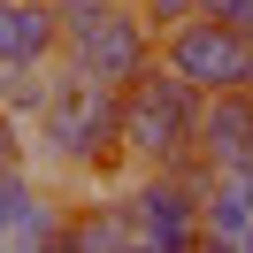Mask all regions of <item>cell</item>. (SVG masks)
I'll use <instances>...</instances> for the list:
<instances>
[{"label": "cell", "instance_id": "4fadbf2b", "mask_svg": "<svg viewBox=\"0 0 253 253\" xmlns=\"http://www.w3.org/2000/svg\"><path fill=\"white\" fill-rule=\"evenodd\" d=\"M62 8V23H77V16H100V8H115V0H54Z\"/></svg>", "mask_w": 253, "mask_h": 253}, {"label": "cell", "instance_id": "8fae6325", "mask_svg": "<svg viewBox=\"0 0 253 253\" xmlns=\"http://www.w3.org/2000/svg\"><path fill=\"white\" fill-rule=\"evenodd\" d=\"M138 8H146V16H154V23H161V31H169V23H184V16H200L207 0H138Z\"/></svg>", "mask_w": 253, "mask_h": 253}, {"label": "cell", "instance_id": "6da1fadb", "mask_svg": "<svg viewBox=\"0 0 253 253\" xmlns=\"http://www.w3.org/2000/svg\"><path fill=\"white\" fill-rule=\"evenodd\" d=\"M31 154L46 176H69L84 192H115V169H130V100L123 84H100L84 69H54V100L31 115Z\"/></svg>", "mask_w": 253, "mask_h": 253}, {"label": "cell", "instance_id": "30bf717a", "mask_svg": "<svg viewBox=\"0 0 253 253\" xmlns=\"http://www.w3.org/2000/svg\"><path fill=\"white\" fill-rule=\"evenodd\" d=\"M16 161H31V123L16 108H0V169H16Z\"/></svg>", "mask_w": 253, "mask_h": 253}, {"label": "cell", "instance_id": "3957f363", "mask_svg": "<svg viewBox=\"0 0 253 253\" xmlns=\"http://www.w3.org/2000/svg\"><path fill=\"white\" fill-rule=\"evenodd\" d=\"M62 62L84 69V77H100V84H138L161 62V23L146 16L138 0H115L100 16L62 23Z\"/></svg>", "mask_w": 253, "mask_h": 253}, {"label": "cell", "instance_id": "52a82bcc", "mask_svg": "<svg viewBox=\"0 0 253 253\" xmlns=\"http://www.w3.org/2000/svg\"><path fill=\"white\" fill-rule=\"evenodd\" d=\"M200 161H207V169H253V84H246V92H207Z\"/></svg>", "mask_w": 253, "mask_h": 253}, {"label": "cell", "instance_id": "ba28073f", "mask_svg": "<svg viewBox=\"0 0 253 253\" xmlns=\"http://www.w3.org/2000/svg\"><path fill=\"white\" fill-rule=\"evenodd\" d=\"M8 62H62V8L54 0H0V69Z\"/></svg>", "mask_w": 253, "mask_h": 253}, {"label": "cell", "instance_id": "9c48e42d", "mask_svg": "<svg viewBox=\"0 0 253 253\" xmlns=\"http://www.w3.org/2000/svg\"><path fill=\"white\" fill-rule=\"evenodd\" d=\"M62 246H138V230H130V207H123V192H100V200H77L69 207V230H62Z\"/></svg>", "mask_w": 253, "mask_h": 253}, {"label": "cell", "instance_id": "7c38bea8", "mask_svg": "<svg viewBox=\"0 0 253 253\" xmlns=\"http://www.w3.org/2000/svg\"><path fill=\"white\" fill-rule=\"evenodd\" d=\"M207 16H222V23H238V31H253V0H207Z\"/></svg>", "mask_w": 253, "mask_h": 253}, {"label": "cell", "instance_id": "5b68a950", "mask_svg": "<svg viewBox=\"0 0 253 253\" xmlns=\"http://www.w3.org/2000/svg\"><path fill=\"white\" fill-rule=\"evenodd\" d=\"M161 62L176 69V77H192L200 92H246L253 84V31H238V23L222 16H184L161 31Z\"/></svg>", "mask_w": 253, "mask_h": 253}, {"label": "cell", "instance_id": "277c9868", "mask_svg": "<svg viewBox=\"0 0 253 253\" xmlns=\"http://www.w3.org/2000/svg\"><path fill=\"white\" fill-rule=\"evenodd\" d=\"M123 207H130V230H138V246H207V184L184 169V161H169V169H138L123 184Z\"/></svg>", "mask_w": 253, "mask_h": 253}, {"label": "cell", "instance_id": "8992f818", "mask_svg": "<svg viewBox=\"0 0 253 253\" xmlns=\"http://www.w3.org/2000/svg\"><path fill=\"white\" fill-rule=\"evenodd\" d=\"M69 230V200L54 192L46 169L16 161V169H0V246H62Z\"/></svg>", "mask_w": 253, "mask_h": 253}, {"label": "cell", "instance_id": "7a4b0ae2", "mask_svg": "<svg viewBox=\"0 0 253 253\" xmlns=\"http://www.w3.org/2000/svg\"><path fill=\"white\" fill-rule=\"evenodd\" d=\"M123 100H130V169H169V161L200 154L207 92L192 77H176L169 62H154L138 84H123Z\"/></svg>", "mask_w": 253, "mask_h": 253}]
</instances>
